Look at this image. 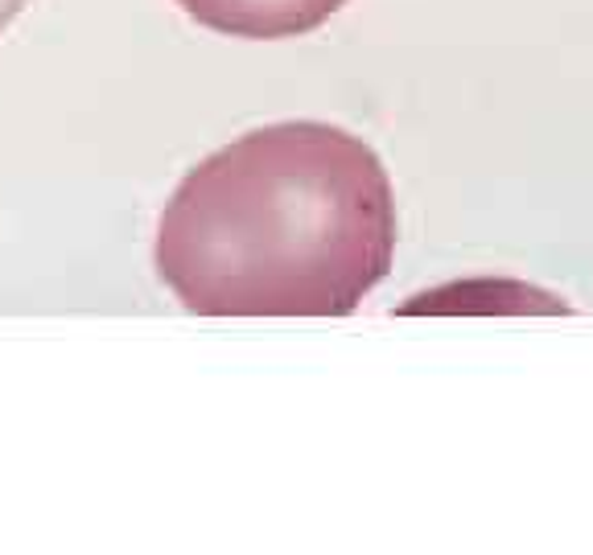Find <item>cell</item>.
<instances>
[{
  "mask_svg": "<svg viewBox=\"0 0 593 555\" xmlns=\"http://www.w3.org/2000/svg\"><path fill=\"white\" fill-rule=\"evenodd\" d=\"M395 198L363 136L321 120L244 132L198 161L152 264L198 317H347L392 271Z\"/></svg>",
  "mask_w": 593,
  "mask_h": 555,
  "instance_id": "obj_1",
  "label": "cell"
},
{
  "mask_svg": "<svg viewBox=\"0 0 593 555\" xmlns=\"http://www.w3.org/2000/svg\"><path fill=\"white\" fill-rule=\"evenodd\" d=\"M178 4L202 30L276 42V38H301L326 25L347 0H178Z\"/></svg>",
  "mask_w": 593,
  "mask_h": 555,
  "instance_id": "obj_2",
  "label": "cell"
},
{
  "mask_svg": "<svg viewBox=\"0 0 593 555\" xmlns=\"http://www.w3.org/2000/svg\"><path fill=\"white\" fill-rule=\"evenodd\" d=\"M25 4H30V0H0V30H9V25H13V17L21 13Z\"/></svg>",
  "mask_w": 593,
  "mask_h": 555,
  "instance_id": "obj_3",
  "label": "cell"
}]
</instances>
